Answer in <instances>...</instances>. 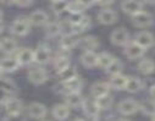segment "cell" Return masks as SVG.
<instances>
[{
	"instance_id": "cell-16",
	"label": "cell",
	"mask_w": 155,
	"mask_h": 121,
	"mask_svg": "<svg viewBox=\"0 0 155 121\" xmlns=\"http://www.w3.org/2000/svg\"><path fill=\"white\" fill-rule=\"evenodd\" d=\"M81 62L84 67L93 69V67L98 66V54L93 50L83 52V54L81 55Z\"/></svg>"
},
{
	"instance_id": "cell-46",
	"label": "cell",
	"mask_w": 155,
	"mask_h": 121,
	"mask_svg": "<svg viewBox=\"0 0 155 121\" xmlns=\"http://www.w3.org/2000/svg\"><path fill=\"white\" fill-rule=\"evenodd\" d=\"M0 3L4 5H11V4H15V0H0Z\"/></svg>"
},
{
	"instance_id": "cell-5",
	"label": "cell",
	"mask_w": 155,
	"mask_h": 121,
	"mask_svg": "<svg viewBox=\"0 0 155 121\" xmlns=\"http://www.w3.org/2000/svg\"><path fill=\"white\" fill-rule=\"evenodd\" d=\"M145 48H143L142 45H139L137 42H130L128 44L125 45V55L130 59V60H137L140 59L144 53H145Z\"/></svg>"
},
{
	"instance_id": "cell-40",
	"label": "cell",
	"mask_w": 155,
	"mask_h": 121,
	"mask_svg": "<svg viewBox=\"0 0 155 121\" xmlns=\"http://www.w3.org/2000/svg\"><path fill=\"white\" fill-rule=\"evenodd\" d=\"M4 121H26V119L21 114H16V115H8V117H5Z\"/></svg>"
},
{
	"instance_id": "cell-23",
	"label": "cell",
	"mask_w": 155,
	"mask_h": 121,
	"mask_svg": "<svg viewBox=\"0 0 155 121\" xmlns=\"http://www.w3.org/2000/svg\"><path fill=\"white\" fill-rule=\"evenodd\" d=\"M83 100H84V98L81 96L80 92H72V93L65 94L66 105H68L70 108H80V106H82Z\"/></svg>"
},
{
	"instance_id": "cell-30",
	"label": "cell",
	"mask_w": 155,
	"mask_h": 121,
	"mask_svg": "<svg viewBox=\"0 0 155 121\" xmlns=\"http://www.w3.org/2000/svg\"><path fill=\"white\" fill-rule=\"evenodd\" d=\"M0 89H3L8 94H12L16 92L17 87L12 79L6 78V77H0Z\"/></svg>"
},
{
	"instance_id": "cell-56",
	"label": "cell",
	"mask_w": 155,
	"mask_h": 121,
	"mask_svg": "<svg viewBox=\"0 0 155 121\" xmlns=\"http://www.w3.org/2000/svg\"><path fill=\"white\" fill-rule=\"evenodd\" d=\"M43 121H49V120H43Z\"/></svg>"
},
{
	"instance_id": "cell-1",
	"label": "cell",
	"mask_w": 155,
	"mask_h": 121,
	"mask_svg": "<svg viewBox=\"0 0 155 121\" xmlns=\"http://www.w3.org/2000/svg\"><path fill=\"white\" fill-rule=\"evenodd\" d=\"M31 22L26 16H18L10 26V32L17 37H25L31 31Z\"/></svg>"
},
{
	"instance_id": "cell-43",
	"label": "cell",
	"mask_w": 155,
	"mask_h": 121,
	"mask_svg": "<svg viewBox=\"0 0 155 121\" xmlns=\"http://www.w3.org/2000/svg\"><path fill=\"white\" fill-rule=\"evenodd\" d=\"M78 2H81L86 8H91V6H93L95 4L97 0H78Z\"/></svg>"
},
{
	"instance_id": "cell-3",
	"label": "cell",
	"mask_w": 155,
	"mask_h": 121,
	"mask_svg": "<svg viewBox=\"0 0 155 121\" xmlns=\"http://www.w3.org/2000/svg\"><path fill=\"white\" fill-rule=\"evenodd\" d=\"M28 79L35 86L43 85L48 81V72L43 67H33L28 71Z\"/></svg>"
},
{
	"instance_id": "cell-6",
	"label": "cell",
	"mask_w": 155,
	"mask_h": 121,
	"mask_svg": "<svg viewBox=\"0 0 155 121\" xmlns=\"http://www.w3.org/2000/svg\"><path fill=\"white\" fill-rule=\"evenodd\" d=\"M117 110L121 115L128 116V115H133L139 110V104L134 100V99H125L122 102L119 103L117 105Z\"/></svg>"
},
{
	"instance_id": "cell-48",
	"label": "cell",
	"mask_w": 155,
	"mask_h": 121,
	"mask_svg": "<svg viewBox=\"0 0 155 121\" xmlns=\"http://www.w3.org/2000/svg\"><path fill=\"white\" fill-rule=\"evenodd\" d=\"M144 2L149 5H155V0H144Z\"/></svg>"
},
{
	"instance_id": "cell-21",
	"label": "cell",
	"mask_w": 155,
	"mask_h": 121,
	"mask_svg": "<svg viewBox=\"0 0 155 121\" xmlns=\"http://www.w3.org/2000/svg\"><path fill=\"white\" fill-rule=\"evenodd\" d=\"M20 62L16 58H4L0 60V70L2 72H14L18 70Z\"/></svg>"
},
{
	"instance_id": "cell-31",
	"label": "cell",
	"mask_w": 155,
	"mask_h": 121,
	"mask_svg": "<svg viewBox=\"0 0 155 121\" xmlns=\"http://www.w3.org/2000/svg\"><path fill=\"white\" fill-rule=\"evenodd\" d=\"M114 60H115V58L107 52H103V53L98 54V66L104 70H106Z\"/></svg>"
},
{
	"instance_id": "cell-19",
	"label": "cell",
	"mask_w": 155,
	"mask_h": 121,
	"mask_svg": "<svg viewBox=\"0 0 155 121\" xmlns=\"http://www.w3.org/2000/svg\"><path fill=\"white\" fill-rule=\"evenodd\" d=\"M78 45H81V48L84 52H87V50H93L94 52L100 45V42H99V39L94 35H87V37L80 39Z\"/></svg>"
},
{
	"instance_id": "cell-54",
	"label": "cell",
	"mask_w": 155,
	"mask_h": 121,
	"mask_svg": "<svg viewBox=\"0 0 155 121\" xmlns=\"http://www.w3.org/2000/svg\"><path fill=\"white\" fill-rule=\"evenodd\" d=\"M51 2H60V0H51Z\"/></svg>"
},
{
	"instance_id": "cell-14",
	"label": "cell",
	"mask_w": 155,
	"mask_h": 121,
	"mask_svg": "<svg viewBox=\"0 0 155 121\" xmlns=\"http://www.w3.org/2000/svg\"><path fill=\"white\" fill-rule=\"evenodd\" d=\"M4 105H5V111L8 113V115L21 114L23 110V104L17 98H8V100L4 103Z\"/></svg>"
},
{
	"instance_id": "cell-50",
	"label": "cell",
	"mask_w": 155,
	"mask_h": 121,
	"mask_svg": "<svg viewBox=\"0 0 155 121\" xmlns=\"http://www.w3.org/2000/svg\"><path fill=\"white\" fill-rule=\"evenodd\" d=\"M2 18H3V11L0 10V20H2Z\"/></svg>"
},
{
	"instance_id": "cell-28",
	"label": "cell",
	"mask_w": 155,
	"mask_h": 121,
	"mask_svg": "<svg viewBox=\"0 0 155 121\" xmlns=\"http://www.w3.org/2000/svg\"><path fill=\"white\" fill-rule=\"evenodd\" d=\"M144 83L143 81L138 77H128L127 79V83H126V91L130 93H137L143 88Z\"/></svg>"
},
{
	"instance_id": "cell-10",
	"label": "cell",
	"mask_w": 155,
	"mask_h": 121,
	"mask_svg": "<svg viewBox=\"0 0 155 121\" xmlns=\"http://www.w3.org/2000/svg\"><path fill=\"white\" fill-rule=\"evenodd\" d=\"M99 23L101 25H105V26H110V25H114L119 18V15L116 11L111 10V9H103L101 11L98 12V16H97Z\"/></svg>"
},
{
	"instance_id": "cell-26",
	"label": "cell",
	"mask_w": 155,
	"mask_h": 121,
	"mask_svg": "<svg viewBox=\"0 0 155 121\" xmlns=\"http://www.w3.org/2000/svg\"><path fill=\"white\" fill-rule=\"evenodd\" d=\"M138 71L143 75H151L155 72V61L153 59H142L138 64Z\"/></svg>"
},
{
	"instance_id": "cell-22",
	"label": "cell",
	"mask_w": 155,
	"mask_h": 121,
	"mask_svg": "<svg viewBox=\"0 0 155 121\" xmlns=\"http://www.w3.org/2000/svg\"><path fill=\"white\" fill-rule=\"evenodd\" d=\"M0 50L5 54H14L15 52H17V42L14 38L6 37L0 40Z\"/></svg>"
},
{
	"instance_id": "cell-17",
	"label": "cell",
	"mask_w": 155,
	"mask_h": 121,
	"mask_svg": "<svg viewBox=\"0 0 155 121\" xmlns=\"http://www.w3.org/2000/svg\"><path fill=\"white\" fill-rule=\"evenodd\" d=\"M16 59L18 60L20 65H29L34 61V52L29 48H22L17 52V55H16Z\"/></svg>"
},
{
	"instance_id": "cell-12",
	"label": "cell",
	"mask_w": 155,
	"mask_h": 121,
	"mask_svg": "<svg viewBox=\"0 0 155 121\" xmlns=\"http://www.w3.org/2000/svg\"><path fill=\"white\" fill-rule=\"evenodd\" d=\"M27 114L29 117L32 119H35V120H39V119H43L45 115H47V108L44 104L42 103H38V102H34V103H31L27 108Z\"/></svg>"
},
{
	"instance_id": "cell-33",
	"label": "cell",
	"mask_w": 155,
	"mask_h": 121,
	"mask_svg": "<svg viewBox=\"0 0 155 121\" xmlns=\"http://www.w3.org/2000/svg\"><path fill=\"white\" fill-rule=\"evenodd\" d=\"M86 6L78 2V0H73V2H70L68 5H67V11L71 14V15H78V14H83L86 11Z\"/></svg>"
},
{
	"instance_id": "cell-38",
	"label": "cell",
	"mask_w": 155,
	"mask_h": 121,
	"mask_svg": "<svg viewBox=\"0 0 155 121\" xmlns=\"http://www.w3.org/2000/svg\"><path fill=\"white\" fill-rule=\"evenodd\" d=\"M122 62L119 60V59H116L115 58V60L111 62V65L106 69V71H107V73L109 75H111V76H114V75H117V73H121V71H122Z\"/></svg>"
},
{
	"instance_id": "cell-47",
	"label": "cell",
	"mask_w": 155,
	"mask_h": 121,
	"mask_svg": "<svg viewBox=\"0 0 155 121\" xmlns=\"http://www.w3.org/2000/svg\"><path fill=\"white\" fill-rule=\"evenodd\" d=\"M4 28H5V23H4V21H3V20H0V33H2V32L4 31Z\"/></svg>"
},
{
	"instance_id": "cell-51",
	"label": "cell",
	"mask_w": 155,
	"mask_h": 121,
	"mask_svg": "<svg viewBox=\"0 0 155 121\" xmlns=\"http://www.w3.org/2000/svg\"><path fill=\"white\" fill-rule=\"evenodd\" d=\"M151 121H155V114H154V115H151Z\"/></svg>"
},
{
	"instance_id": "cell-39",
	"label": "cell",
	"mask_w": 155,
	"mask_h": 121,
	"mask_svg": "<svg viewBox=\"0 0 155 121\" xmlns=\"http://www.w3.org/2000/svg\"><path fill=\"white\" fill-rule=\"evenodd\" d=\"M60 23V31H61V34H71V33H74V27H73V23L70 21V18L67 20H64Z\"/></svg>"
},
{
	"instance_id": "cell-35",
	"label": "cell",
	"mask_w": 155,
	"mask_h": 121,
	"mask_svg": "<svg viewBox=\"0 0 155 121\" xmlns=\"http://www.w3.org/2000/svg\"><path fill=\"white\" fill-rule=\"evenodd\" d=\"M61 33L60 31V23L59 22H48L45 25V34L50 38L56 37Z\"/></svg>"
},
{
	"instance_id": "cell-7",
	"label": "cell",
	"mask_w": 155,
	"mask_h": 121,
	"mask_svg": "<svg viewBox=\"0 0 155 121\" xmlns=\"http://www.w3.org/2000/svg\"><path fill=\"white\" fill-rule=\"evenodd\" d=\"M121 10L130 15L133 16L140 11H143V3L140 0H122L121 3Z\"/></svg>"
},
{
	"instance_id": "cell-24",
	"label": "cell",
	"mask_w": 155,
	"mask_h": 121,
	"mask_svg": "<svg viewBox=\"0 0 155 121\" xmlns=\"http://www.w3.org/2000/svg\"><path fill=\"white\" fill-rule=\"evenodd\" d=\"M53 116L58 121H65L70 116V106L66 104H56L53 108Z\"/></svg>"
},
{
	"instance_id": "cell-42",
	"label": "cell",
	"mask_w": 155,
	"mask_h": 121,
	"mask_svg": "<svg viewBox=\"0 0 155 121\" xmlns=\"http://www.w3.org/2000/svg\"><path fill=\"white\" fill-rule=\"evenodd\" d=\"M115 0H97L95 4H99L100 6H107V5H111Z\"/></svg>"
},
{
	"instance_id": "cell-11",
	"label": "cell",
	"mask_w": 155,
	"mask_h": 121,
	"mask_svg": "<svg viewBox=\"0 0 155 121\" xmlns=\"http://www.w3.org/2000/svg\"><path fill=\"white\" fill-rule=\"evenodd\" d=\"M51 59V52L49 49V47L41 44L35 50H34V62L39 64V65H44L48 64Z\"/></svg>"
},
{
	"instance_id": "cell-55",
	"label": "cell",
	"mask_w": 155,
	"mask_h": 121,
	"mask_svg": "<svg viewBox=\"0 0 155 121\" xmlns=\"http://www.w3.org/2000/svg\"><path fill=\"white\" fill-rule=\"evenodd\" d=\"M2 73H3V72H2V70H0V77H2Z\"/></svg>"
},
{
	"instance_id": "cell-32",
	"label": "cell",
	"mask_w": 155,
	"mask_h": 121,
	"mask_svg": "<svg viewBox=\"0 0 155 121\" xmlns=\"http://www.w3.org/2000/svg\"><path fill=\"white\" fill-rule=\"evenodd\" d=\"M95 102H97V104H98L100 110H107V109L111 108V105L114 103V98L107 93V94H104L101 97L95 98Z\"/></svg>"
},
{
	"instance_id": "cell-25",
	"label": "cell",
	"mask_w": 155,
	"mask_h": 121,
	"mask_svg": "<svg viewBox=\"0 0 155 121\" xmlns=\"http://www.w3.org/2000/svg\"><path fill=\"white\" fill-rule=\"evenodd\" d=\"M110 85L107 82H103V81H99V82H95L93 86H92V89H91V93L94 98H98V97H101L104 94H107L110 92Z\"/></svg>"
},
{
	"instance_id": "cell-20",
	"label": "cell",
	"mask_w": 155,
	"mask_h": 121,
	"mask_svg": "<svg viewBox=\"0 0 155 121\" xmlns=\"http://www.w3.org/2000/svg\"><path fill=\"white\" fill-rule=\"evenodd\" d=\"M82 109H83V111H84V114L87 116L93 117V119L98 117L99 111H100L97 102L95 100H92V99H84L83 100V104H82Z\"/></svg>"
},
{
	"instance_id": "cell-36",
	"label": "cell",
	"mask_w": 155,
	"mask_h": 121,
	"mask_svg": "<svg viewBox=\"0 0 155 121\" xmlns=\"http://www.w3.org/2000/svg\"><path fill=\"white\" fill-rule=\"evenodd\" d=\"M139 110H142L145 115H154L155 114V100H144L139 104Z\"/></svg>"
},
{
	"instance_id": "cell-2",
	"label": "cell",
	"mask_w": 155,
	"mask_h": 121,
	"mask_svg": "<svg viewBox=\"0 0 155 121\" xmlns=\"http://www.w3.org/2000/svg\"><path fill=\"white\" fill-rule=\"evenodd\" d=\"M110 40H111V43L116 47H125L126 44H128L131 42L130 40V33L124 27L116 28L115 31H112V33L110 35Z\"/></svg>"
},
{
	"instance_id": "cell-8",
	"label": "cell",
	"mask_w": 155,
	"mask_h": 121,
	"mask_svg": "<svg viewBox=\"0 0 155 121\" xmlns=\"http://www.w3.org/2000/svg\"><path fill=\"white\" fill-rule=\"evenodd\" d=\"M60 86L62 87L61 93L64 94L72 93V92H81L83 87V81L77 76L70 81H66V82H60Z\"/></svg>"
},
{
	"instance_id": "cell-53",
	"label": "cell",
	"mask_w": 155,
	"mask_h": 121,
	"mask_svg": "<svg viewBox=\"0 0 155 121\" xmlns=\"http://www.w3.org/2000/svg\"><path fill=\"white\" fill-rule=\"evenodd\" d=\"M119 121H131V120H127V119H121V120H119Z\"/></svg>"
},
{
	"instance_id": "cell-9",
	"label": "cell",
	"mask_w": 155,
	"mask_h": 121,
	"mask_svg": "<svg viewBox=\"0 0 155 121\" xmlns=\"http://www.w3.org/2000/svg\"><path fill=\"white\" fill-rule=\"evenodd\" d=\"M134 42H137L139 45H142L143 48L148 49L151 48L155 44V37L151 32L149 31H140L136 34L134 37Z\"/></svg>"
},
{
	"instance_id": "cell-27",
	"label": "cell",
	"mask_w": 155,
	"mask_h": 121,
	"mask_svg": "<svg viewBox=\"0 0 155 121\" xmlns=\"http://www.w3.org/2000/svg\"><path fill=\"white\" fill-rule=\"evenodd\" d=\"M70 66H71V61H70L68 56L65 55V54H62V53H59L58 56H56V59H55V61H54V69H55V71L59 73V72L64 71L65 69H67Z\"/></svg>"
},
{
	"instance_id": "cell-13",
	"label": "cell",
	"mask_w": 155,
	"mask_h": 121,
	"mask_svg": "<svg viewBox=\"0 0 155 121\" xmlns=\"http://www.w3.org/2000/svg\"><path fill=\"white\" fill-rule=\"evenodd\" d=\"M28 20L31 22L32 26H35V27H42V26H45L48 23V14L43 10H35L33 11L29 16H28Z\"/></svg>"
},
{
	"instance_id": "cell-18",
	"label": "cell",
	"mask_w": 155,
	"mask_h": 121,
	"mask_svg": "<svg viewBox=\"0 0 155 121\" xmlns=\"http://www.w3.org/2000/svg\"><path fill=\"white\" fill-rule=\"evenodd\" d=\"M127 79L128 77L122 75V73H117V75H114L111 76L110 81H109V85L112 89L116 91H122L126 88V83H127Z\"/></svg>"
},
{
	"instance_id": "cell-41",
	"label": "cell",
	"mask_w": 155,
	"mask_h": 121,
	"mask_svg": "<svg viewBox=\"0 0 155 121\" xmlns=\"http://www.w3.org/2000/svg\"><path fill=\"white\" fill-rule=\"evenodd\" d=\"M33 3V0H15V4L20 8H28Z\"/></svg>"
},
{
	"instance_id": "cell-29",
	"label": "cell",
	"mask_w": 155,
	"mask_h": 121,
	"mask_svg": "<svg viewBox=\"0 0 155 121\" xmlns=\"http://www.w3.org/2000/svg\"><path fill=\"white\" fill-rule=\"evenodd\" d=\"M92 26V20L89 16H86L83 15L78 21L76 23H73V27H74V33H81V32H84L87 31L89 27Z\"/></svg>"
},
{
	"instance_id": "cell-37",
	"label": "cell",
	"mask_w": 155,
	"mask_h": 121,
	"mask_svg": "<svg viewBox=\"0 0 155 121\" xmlns=\"http://www.w3.org/2000/svg\"><path fill=\"white\" fill-rule=\"evenodd\" d=\"M67 5L68 3L66 2V0H60V2H53L51 4V10L54 14L56 15H61L64 14L65 11H67Z\"/></svg>"
},
{
	"instance_id": "cell-45",
	"label": "cell",
	"mask_w": 155,
	"mask_h": 121,
	"mask_svg": "<svg viewBox=\"0 0 155 121\" xmlns=\"http://www.w3.org/2000/svg\"><path fill=\"white\" fill-rule=\"evenodd\" d=\"M150 97H151V99L153 100H155V85H153L151 87H150Z\"/></svg>"
},
{
	"instance_id": "cell-34",
	"label": "cell",
	"mask_w": 155,
	"mask_h": 121,
	"mask_svg": "<svg viewBox=\"0 0 155 121\" xmlns=\"http://www.w3.org/2000/svg\"><path fill=\"white\" fill-rule=\"evenodd\" d=\"M58 76H59V78H60V82H66V81H70V79L77 77V71H76L74 67H71V66H70V67L65 69L64 71L59 72Z\"/></svg>"
},
{
	"instance_id": "cell-44",
	"label": "cell",
	"mask_w": 155,
	"mask_h": 121,
	"mask_svg": "<svg viewBox=\"0 0 155 121\" xmlns=\"http://www.w3.org/2000/svg\"><path fill=\"white\" fill-rule=\"evenodd\" d=\"M8 100V93L4 92L3 89H0V103H5Z\"/></svg>"
},
{
	"instance_id": "cell-52",
	"label": "cell",
	"mask_w": 155,
	"mask_h": 121,
	"mask_svg": "<svg viewBox=\"0 0 155 121\" xmlns=\"http://www.w3.org/2000/svg\"><path fill=\"white\" fill-rule=\"evenodd\" d=\"M73 121H84L83 119H76V120H73Z\"/></svg>"
},
{
	"instance_id": "cell-4",
	"label": "cell",
	"mask_w": 155,
	"mask_h": 121,
	"mask_svg": "<svg viewBox=\"0 0 155 121\" xmlns=\"http://www.w3.org/2000/svg\"><path fill=\"white\" fill-rule=\"evenodd\" d=\"M154 23L153 15L147 11H140L132 16V25L137 28H147Z\"/></svg>"
},
{
	"instance_id": "cell-15",
	"label": "cell",
	"mask_w": 155,
	"mask_h": 121,
	"mask_svg": "<svg viewBox=\"0 0 155 121\" xmlns=\"http://www.w3.org/2000/svg\"><path fill=\"white\" fill-rule=\"evenodd\" d=\"M80 43V39L77 38V33H71V34H64L60 39V47L61 49L65 50H71L74 47H77Z\"/></svg>"
},
{
	"instance_id": "cell-49",
	"label": "cell",
	"mask_w": 155,
	"mask_h": 121,
	"mask_svg": "<svg viewBox=\"0 0 155 121\" xmlns=\"http://www.w3.org/2000/svg\"><path fill=\"white\" fill-rule=\"evenodd\" d=\"M94 121H104V120H101V119H98V117H95V119H94Z\"/></svg>"
}]
</instances>
